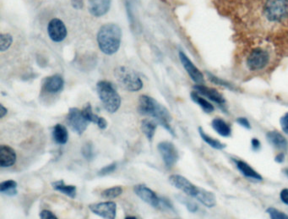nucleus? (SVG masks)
Here are the masks:
<instances>
[{
	"label": "nucleus",
	"mask_w": 288,
	"mask_h": 219,
	"mask_svg": "<svg viewBox=\"0 0 288 219\" xmlns=\"http://www.w3.org/2000/svg\"><path fill=\"white\" fill-rule=\"evenodd\" d=\"M138 111L142 115L153 118L154 120L157 122V124L163 126L172 135H175L174 131L170 125V122L172 121V116L169 111L154 98L146 95L140 96Z\"/></svg>",
	"instance_id": "f257e3e1"
},
{
	"label": "nucleus",
	"mask_w": 288,
	"mask_h": 219,
	"mask_svg": "<svg viewBox=\"0 0 288 219\" xmlns=\"http://www.w3.org/2000/svg\"><path fill=\"white\" fill-rule=\"evenodd\" d=\"M122 32L120 27L114 23H109L101 27L98 34V46L107 55L117 53L121 43Z\"/></svg>",
	"instance_id": "f03ea898"
},
{
	"label": "nucleus",
	"mask_w": 288,
	"mask_h": 219,
	"mask_svg": "<svg viewBox=\"0 0 288 219\" xmlns=\"http://www.w3.org/2000/svg\"><path fill=\"white\" fill-rule=\"evenodd\" d=\"M97 91L98 97L107 111L114 114L119 110L121 105V98L111 82L101 81L97 84Z\"/></svg>",
	"instance_id": "7ed1b4c3"
},
{
	"label": "nucleus",
	"mask_w": 288,
	"mask_h": 219,
	"mask_svg": "<svg viewBox=\"0 0 288 219\" xmlns=\"http://www.w3.org/2000/svg\"><path fill=\"white\" fill-rule=\"evenodd\" d=\"M114 76L122 87L129 92L141 90L143 82L140 77L133 69L125 66L118 67L114 70Z\"/></svg>",
	"instance_id": "20e7f679"
},
{
	"label": "nucleus",
	"mask_w": 288,
	"mask_h": 219,
	"mask_svg": "<svg viewBox=\"0 0 288 219\" xmlns=\"http://www.w3.org/2000/svg\"><path fill=\"white\" fill-rule=\"evenodd\" d=\"M264 13L271 21H280L288 17V0H268Z\"/></svg>",
	"instance_id": "39448f33"
},
{
	"label": "nucleus",
	"mask_w": 288,
	"mask_h": 219,
	"mask_svg": "<svg viewBox=\"0 0 288 219\" xmlns=\"http://www.w3.org/2000/svg\"><path fill=\"white\" fill-rule=\"evenodd\" d=\"M66 120L68 125L78 135H82L85 132L90 123L85 118L82 110H79V108H71L69 109Z\"/></svg>",
	"instance_id": "423d86ee"
},
{
	"label": "nucleus",
	"mask_w": 288,
	"mask_h": 219,
	"mask_svg": "<svg viewBox=\"0 0 288 219\" xmlns=\"http://www.w3.org/2000/svg\"><path fill=\"white\" fill-rule=\"evenodd\" d=\"M157 149L163 159L164 164L167 168H172L177 164L179 159L178 152L175 145L170 141H161L157 145Z\"/></svg>",
	"instance_id": "0eeeda50"
},
{
	"label": "nucleus",
	"mask_w": 288,
	"mask_h": 219,
	"mask_svg": "<svg viewBox=\"0 0 288 219\" xmlns=\"http://www.w3.org/2000/svg\"><path fill=\"white\" fill-rule=\"evenodd\" d=\"M169 182L171 185L190 197L196 198V195H198L200 188L192 184L188 179H186L182 175L172 174L169 177Z\"/></svg>",
	"instance_id": "6e6552de"
},
{
	"label": "nucleus",
	"mask_w": 288,
	"mask_h": 219,
	"mask_svg": "<svg viewBox=\"0 0 288 219\" xmlns=\"http://www.w3.org/2000/svg\"><path fill=\"white\" fill-rule=\"evenodd\" d=\"M135 195L154 208H161V196H158L153 190L145 185H137L134 187Z\"/></svg>",
	"instance_id": "1a4fd4ad"
},
{
	"label": "nucleus",
	"mask_w": 288,
	"mask_h": 219,
	"mask_svg": "<svg viewBox=\"0 0 288 219\" xmlns=\"http://www.w3.org/2000/svg\"><path fill=\"white\" fill-rule=\"evenodd\" d=\"M269 58L266 51L262 48H255L248 57L247 65L251 70H259L266 66Z\"/></svg>",
	"instance_id": "9d476101"
},
{
	"label": "nucleus",
	"mask_w": 288,
	"mask_h": 219,
	"mask_svg": "<svg viewBox=\"0 0 288 219\" xmlns=\"http://www.w3.org/2000/svg\"><path fill=\"white\" fill-rule=\"evenodd\" d=\"M89 208L93 213L103 218H116L117 205L114 201H105V202H100V203L90 204Z\"/></svg>",
	"instance_id": "9b49d317"
},
{
	"label": "nucleus",
	"mask_w": 288,
	"mask_h": 219,
	"mask_svg": "<svg viewBox=\"0 0 288 219\" xmlns=\"http://www.w3.org/2000/svg\"><path fill=\"white\" fill-rule=\"evenodd\" d=\"M48 33L51 40L53 42H62L67 36L66 27L64 22L59 19H53L48 23Z\"/></svg>",
	"instance_id": "f8f14e48"
},
{
	"label": "nucleus",
	"mask_w": 288,
	"mask_h": 219,
	"mask_svg": "<svg viewBox=\"0 0 288 219\" xmlns=\"http://www.w3.org/2000/svg\"><path fill=\"white\" fill-rule=\"evenodd\" d=\"M179 58L181 63L186 69V71L188 72V76L191 77V79L198 85L203 84V74L196 68V65L191 62L190 59L186 56V54L182 52H180Z\"/></svg>",
	"instance_id": "ddd939ff"
},
{
	"label": "nucleus",
	"mask_w": 288,
	"mask_h": 219,
	"mask_svg": "<svg viewBox=\"0 0 288 219\" xmlns=\"http://www.w3.org/2000/svg\"><path fill=\"white\" fill-rule=\"evenodd\" d=\"M112 0H89L88 10L93 16L100 17L109 12Z\"/></svg>",
	"instance_id": "4468645a"
},
{
	"label": "nucleus",
	"mask_w": 288,
	"mask_h": 219,
	"mask_svg": "<svg viewBox=\"0 0 288 219\" xmlns=\"http://www.w3.org/2000/svg\"><path fill=\"white\" fill-rule=\"evenodd\" d=\"M64 82L63 77L59 75H55L46 78L43 83V89L45 92L52 94L59 93L64 88Z\"/></svg>",
	"instance_id": "2eb2a0df"
},
{
	"label": "nucleus",
	"mask_w": 288,
	"mask_h": 219,
	"mask_svg": "<svg viewBox=\"0 0 288 219\" xmlns=\"http://www.w3.org/2000/svg\"><path fill=\"white\" fill-rule=\"evenodd\" d=\"M16 151L13 148L6 145H0V166L2 168H9L16 164Z\"/></svg>",
	"instance_id": "dca6fc26"
},
{
	"label": "nucleus",
	"mask_w": 288,
	"mask_h": 219,
	"mask_svg": "<svg viewBox=\"0 0 288 219\" xmlns=\"http://www.w3.org/2000/svg\"><path fill=\"white\" fill-rule=\"evenodd\" d=\"M194 88L196 91V93L204 97H207V98H209L210 100L213 101L215 103H218V104L225 103L224 98L216 89L205 87L203 85H196Z\"/></svg>",
	"instance_id": "f3484780"
},
{
	"label": "nucleus",
	"mask_w": 288,
	"mask_h": 219,
	"mask_svg": "<svg viewBox=\"0 0 288 219\" xmlns=\"http://www.w3.org/2000/svg\"><path fill=\"white\" fill-rule=\"evenodd\" d=\"M267 140L275 149L286 152L288 150V141L280 132L278 131H270L267 133Z\"/></svg>",
	"instance_id": "a211bd4d"
},
{
	"label": "nucleus",
	"mask_w": 288,
	"mask_h": 219,
	"mask_svg": "<svg viewBox=\"0 0 288 219\" xmlns=\"http://www.w3.org/2000/svg\"><path fill=\"white\" fill-rule=\"evenodd\" d=\"M83 114L85 115V118L89 122H92L94 124H97L100 129H106L108 127V122L106 119L103 117H99L97 114H94L92 111V108L90 103H86L84 108L82 109Z\"/></svg>",
	"instance_id": "6ab92c4d"
},
{
	"label": "nucleus",
	"mask_w": 288,
	"mask_h": 219,
	"mask_svg": "<svg viewBox=\"0 0 288 219\" xmlns=\"http://www.w3.org/2000/svg\"><path fill=\"white\" fill-rule=\"evenodd\" d=\"M235 163L236 166L238 168V170L246 178L251 179V180H258V181L263 180L261 175L259 173H257L254 169H252L251 166H249V164L245 163V162L242 161V160H236Z\"/></svg>",
	"instance_id": "aec40b11"
},
{
	"label": "nucleus",
	"mask_w": 288,
	"mask_h": 219,
	"mask_svg": "<svg viewBox=\"0 0 288 219\" xmlns=\"http://www.w3.org/2000/svg\"><path fill=\"white\" fill-rule=\"evenodd\" d=\"M196 199L207 207H214L217 205L216 195L211 191H208L202 188H200L198 195H196Z\"/></svg>",
	"instance_id": "412c9836"
},
{
	"label": "nucleus",
	"mask_w": 288,
	"mask_h": 219,
	"mask_svg": "<svg viewBox=\"0 0 288 219\" xmlns=\"http://www.w3.org/2000/svg\"><path fill=\"white\" fill-rule=\"evenodd\" d=\"M53 138L57 144H59V145L66 144L69 140V133H68L66 127L63 124H56L55 126L53 127Z\"/></svg>",
	"instance_id": "4be33fe9"
},
{
	"label": "nucleus",
	"mask_w": 288,
	"mask_h": 219,
	"mask_svg": "<svg viewBox=\"0 0 288 219\" xmlns=\"http://www.w3.org/2000/svg\"><path fill=\"white\" fill-rule=\"evenodd\" d=\"M53 188L57 191L69 196L70 198H75L76 196L77 189L74 185H67L64 184V180H58L52 184Z\"/></svg>",
	"instance_id": "5701e85b"
},
{
	"label": "nucleus",
	"mask_w": 288,
	"mask_h": 219,
	"mask_svg": "<svg viewBox=\"0 0 288 219\" xmlns=\"http://www.w3.org/2000/svg\"><path fill=\"white\" fill-rule=\"evenodd\" d=\"M212 128L223 137H228L232 134V129H231L230 125L227 124L223 119H219V118L213 119L212 122Z\"/></svg>",
	"instance_id": "b1692460"
},
{
	"label": "nucleus",
	"mask_w": 288,
	"mask_h": 219,
	"mask_svg": "<svg viewBox=\"0 0 288 219\" xmlns=\"http://www.w3.org/2000/svg\"><path fill=\"white\" fill-rule=\"evenodd\" d=\"M157 122L151 119H144L141 122V130L149 140H152L156 133Z\"/></svg>",
	"instance_id": "393cba45"
},
{
	"label": "nucleus",
	"mask_w": 288,
	"mask_h": 219,
	"mask_svg": "<svg viewBox=\"0 0 288 219\" xmlns=\"http://www.w3.org/2000/svg\"><path fill=\"white\" fill-rule=\"evenodd\" d=\"M17 182L13 180H6L0 184V192L9 196L17 195Z\"/></svg>",
	"instance_id": "a878e982"
},
{
	"label": "nucleus",
	"mask_w": 288,
	"mask_h": 219,
	"mask_svg": "<svg viewBox=\"0 0 288 219\" xmlns=\"http://www.w3.org/2000/svg\"><path fill=\"white\" fill-rule=\"evenodd\" d=\"M191 98H192V100L195 103H197L199 106H201V108L206 113L210 114V113L214 111V107H213L212 103H209L208 101L206 100L205 98L199 95V93H196V92L191 93Z\"/></svg>",
	"instance_id": "bb28decb"
},
{
	"label": "nucleus",
	"mask_w": 288,
	"mask_h": 219,
	"mask_svg": "<svg viewBox=\"0 0 288 219\" xmlns=\"http://www.w3.org/2000/svg\"><path fill=\"white\" fill-rule=\"evenodd\" d=\"M199 132H200V135H201V138L203 139L204 141L207 142V144L211 145L212 148L217 149V150H222V149H224V148L227 147V145L224 144V143L221 142L220 140L211 137L210 135L206 134L201 127L199 128Z\"/></svg>",
	"instance_id": "cd10ccee"
},
{
	"label": "nucleus",
	"mask_w": 288,
	"mask_h": 219,
	"mask_svg": "<svg viewBox=\"0 0 288 219\" xmlns=\"http://www.w3.org/2000/svg\"><path fill=\"white\" fill-rule=\"evenodd\" d=\"M123 188L121 186H114L104 190L101 195L105 199H114L122 195Z\"/></svg>",
	"instance_id": "c85d7f7f"
},
{
	"label": "nucleus",
	"mask_w": 288,
	"mask_h": 219,
	"mask_svg": "<svg viewBox=\"0 0 288 219\" xmlns=\"http://www.w3.org/2000/svg\"><path fill=\"white\" fill-rule=\"evenodd\" d=\"M13 42V37L8 33H2L0 35V51L5 52L7 50Z\"/></svg>",
	"instance_id": "c756f323"
},
{
	"label": "nucleus",
	"mask_w": 288,
	"mask_h": 219,
	"mask_svg": "<svg viewBox=\"0 0 288 219\" xmlns=\"http://www.w3.org/2000/svg\"><path fill=\"white\" fill-rule=\"evenodd\" d=\"M82 155L88 161L92 160L94 158V150H93L92 144L90 142H86L82 147Z\"/></svg>",
	"instance_id": "7c9ffc66"
},
{
	"label": "nucleus",
	"mask_w": 288,
	"mask_h": 219,
	"mask_svg": "<svg viewBox=\"0 0 288 219\" xmlns=\"http://www.w3.org/2000/svg\"><path fill=\"white\" fill-rule=\"evenodd\" d=\"M267 213L270 215V219H288L287 214L284 213L278 209L274 207H269L266 210Z\"/></svg>",
	"instance_id": "2f4dec72"
},
{
	"label": "nucleus",
	"mask_w": 288,
	"mask_h": 219,
	"mask_svg": "<svg viewBox=\"0 0 288 219\" xmlns=\"http://www.w3.org/2000/svg\"><path fill=\"white\" fill-rule=\"evenodd\" d=\"M178 199H179V201H181L182 204H184L187 209H188V211H190V212L195 213V212L198 211V205H197L195 201H192V200H189V199L182 197V196H178Z\"/></svg>",
	"instance_id": "473e14b6"
},
{
	"label": "nucleus",
	"mask_w": 288,
	"mask_h": 219,
	"mask_svg": "<svg viewBox=\"0 0 288 219\" xmlns=\"http://www.w3.org/2000/svg\"><path fill=\"white\" fill-rule=\"evenodd\" d=\"M116 169L117 164H115V163L109 164V165H107V166L104 167L103 169L99 170L98 175H100V176H105V175H108V174H112L113 172L116 170Z\"/></svg>",
	"instance_id": "72a5a7b5"
},
{
	"label": "nucleus",
	"mask_w": 288,
	"mask_h": 219,
	"mask_svg": "<svg viewBox=\"0 0 288 219\" xmlns=\"http://www.w3.org/2000/svg\"><path fill=\"white\" fill-rule=\"evenodd\" d=\"M280 124L283 131L288 135V113L280 118Z\"/></svg>",
	"instance_id": "f704fd0d"
},
{
	"label": "nucleus",
	"mask_w": 288,
	"mask_h": 219,
	"mask_svg": "<svg viewBox=\"0 0 288 219\" xmlns=\"http://www.w3.org/2000/svg\"><path fill=\"white\" fill-rule=\"evenodd\" d=\"M40 218L41 219H58L57 216L53 213L52 211L48 210H43L40 213Z\"/></svg>",
	"instance_id": "c9c22d12"
},
{
	"label": "nucleus",
	"mask_w": 288,
	"mask_h": 219,
	"mask_svg": "<svg viewBox=\"0 0 288 219\" xmlns=\"http://www.w3.org/2000/svg\"><path fill=\"white\" fill-rule=\"evenodd\" d=\"M237 122H238V124H240V125L244 127L246 129H250V128H251L250 123H249V120L246 119V118H238V119H237Z\"/></svg>",
	"instance_id": "e433bc0d"
},
{
	"label": "nucleus",
	"mask_w": 288,
	"mask_h": 219,
	"mask_svg": "<svg viewBox=\"0 0 288 219\" xmlns=\"http://www.w3.org/2000/svg\"><path fill=\"white\" fill-rule=\"evenodd\" d=\"M280 200L283 203L288 205V189H283L280 193Z\"/></svg>",
	"instance_id": "4c0bfd02"
},
{
	"label": "nucleus",
	"mask_w": 288,
	"mask_h": 219,
	"mask_svg": "<svg viewBox=\"0 0 288 219\" xmlns=\"http://www.w3.org/2000/svg\"><path fill=\"white\" fill-rule=\"evenodd\" d=\"M251 145L253 150L255 151V152L259 151V149H260V147H261L260 141H259L258 139H256V138H253V139H252Z\"/></svg>",
	"instance_id": "58836bf2"
},
{
	"label": "nucleus",
	"mask_w": 288,
	"mask_h": 219,
	"mask_svg": "<svg viewBox=\"0 0 288 219\" xmlns=\"http://www.w3.org/2000/svg\"><path fill=\"white\" fill-rule=\"evenodd\" d=\"M71 4L72 6H73L74 9H77V10H80V9L83 8V6H84L83 0H72Z\"/></svg>",
	"instance_id": "ea45409f"
},
{
	"label": "nucleus",
	"mask_w": 288,
	"mask_h": 219,
	"mask_svg": "<svg viewBox=\"0 0 288 219\" xmlns=\"http://www.w3.org/2000/svg\"><path fill=\"white\" fill-rule=\"evenodd\" d=\"M285 153H278L277 155L275 156V161L278 163V164H282L283 162L285 161Z\"/></svg>",
	"instance_id": "a19ab883"
},
{
	"label": "nucleus",
	"mask_w": 288,
	"mask_h": 219,
	"mask_svg": "<svg viewBox=\"0 0 288 219\" xmlns=\"http://www.w3.org/2000/svg\"><path fill=\"white\" fill-rule=\"evenodd\" d=\"M8 113L7 108L4 107L3 104H0V118L2 119L4 117L6 116V114Z\"/></svg>",
	"instance_id": "79ce46f5"
},
{
	"label": "nucleus",
	"mask_w": 288,
	"mask_h": 219,
	"mask_svg": "<svg viewBox=\"0 0 288 219\" xmlns=\"http://www.w3.org/2000/svg\"><path fill=\"white\" fill-rule=\"evenodd\" d=\"M283 172H284V174H285V175H286V176H287L288 177V169H284V170H283Z\"/></svg>",
	"instance_id": "37998d69"
},
{
	"label": "nucleus",
	"mask_w": 288,
	"mask_h": 219,
	"mask_svg": "<svg viewBox=\"0 0 288 219\" xmlns=\"http://www.w3.org/2000/svg\"><path fill=\"white\" fill-rule=\"evenodd\" d=\"M125 219H137V218H136L135 216H127V217H125Z\"/></svg>",
	"instance_id": "c03bdc74"
}]
</instances>
